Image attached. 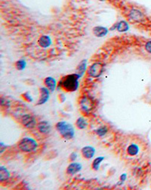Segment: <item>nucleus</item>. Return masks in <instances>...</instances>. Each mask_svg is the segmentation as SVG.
<instances>
[{
	"instance_id": "obj_21",
	"label": "nucleus",
	"mask_w": 151,
	"mask_h": 190,
	"mask_svg": "<svg viewBox=\"0 0 151 190\" xmlns=\"http://www.w3.org/2000/svg\"><path fill=\"white\" fill-rule=\"evenodd\" d=\"M107 132H108V129L107 127H99V128L96 130V133L98 134V136H99L101 137L104 136L107 133Z\"/></svg>"
},
{
	"instance_id": "obj_13",
	"label": "nucleus",
	"mask_w": 151,
	"mask_h": 190,
	"mask_svg": "<svg viewBox=\"0 0 151 190\" xmlns=\"http://www.w3.org/2000/svg\"><path fill=\"white\" fill-rule=\"evenodd\" d=\"M108 30L107 28H103V27H95L94 29H93V33L94 34L98 37H102L103 36H105L107 33Z\"/></svg>"
},
{
	"instance_id": "obj_11",
	"label": "nucleus",
	"mask_w": 151,
	"mask_h": 190,
	"mask_svg": "<svg viewBox=\"0 0 151 190\" xmlns=\"http://www.w3.org/2000/svg\"><path fill=\"white\" fill-rule=\"evenodd\" d=\"M44 84L46 86V88L50 90L51 92H53L56 88V81L54 78L48 77H46L44 80Z\"/></svg>"
},
{
	"instance_id": "obj_18",
	"label": "nucleus",
	"mask_w": 151,
	"mask_h": 190,
	"mask_svg": "<svg viewBox=\"0 0 151 190\" xmlns=\"http://www.w3.org/2000/svg\"><path fill=\"white\" fill-rule=\"evenodd\" d=\"M76 127H78V128L81 129V130H83V129L86 128V127H87L88 123L86 122V120H85V118H78L77 120H76Z\"/></svg>"
},
{
	"instance_id": "obj_15",
	"label": "nucleus",
	"mask_w": 151,
	"mask_h": 190,
	"mask_svg": "<svg viewBox=\"0 0 151 190\" xmlns=\"http://www.w3.org/2000/svg\"><path fill=\"white\" fill-rule=\"evenodd\" d=\"M10 177V173L5 167L2 166L0 167V181L4 182Z\"/></svg>"
},
{
	"instance_id": "obj_4",
	"label": "nucleus",
	"mask_w": 151,
	"mask_h": 190,
	"mask_svg": "<svg viewBox=\"0 0 151 190\" xmlns=\"http://www.w3.org/2000/svg\"><path fill=\"white\" fill-rule=\"evenodd\" d=\"M103 71V64L100 62H95L89 67L88 74L90 77L97 78L102 74Z\"/></svg>"
},
{
	"instance_id": "obj_1",
	"label": "nucleus",
	"mask_w": 151,
	"mask_h": 190,
	"mask_svg": "<svg viewBox=\"0 0 151 190\" xmlns=\"http://www.w3.org/2000/svg\"><path fill=\"white\" fill-rule=\"evenodd\" d=\"M80 76L78 74H69L66 76L61 80L62 87L67 92H74L79 87V78Z\"/></svg>"
},
{
	"instance_id": "obj_16",
	"label": "nucleus",
	"mask_w": 151,
	"mask_h": 190,
	"mask_svg": "<svg viewBox=\"0 0 151 190\" xmlns=\"http://www.w3.org/2000/svg\"><path fill=\"white\" fill-rule=\"evenodd\" d=\"M139 152V147L135 144H132L127 148V153L130 156H135Z\"/></svg>"
},
{
	"instance_id": "obj_10",
	"label": "nucleus",
	"mask_w": 151,
	"mask_h": 190,
	"mask_svg": "<svg viewBox=\"0 0 151 190\" xmlns=\"http://www.w3.org/2000/svg\"><path fill=\"white\" fill-rule=\"evenodd\" d=\"M51 128L52 127L48 121H42L37 125V129L42 134L48 133L51 131Z\"/></svg>"
},
{
	"instance_id": "obj_23",
	"label": "nucleus",
	"mask_w": 151,
	"mask_h": 190,
	"mask_svg": "<svg viewBox=\"0 0 151 190\" xmlns=\"http://www.w3.org/2000/svg\"><path fill=\"white\" fill-rule=\"evenodd\" d=\"M77 156L78 155L76 152H73V153H71L70 155H69V161H70V162H74V161L77 158Z\"/></svg>"
},
{
	"instance_id": "obj_20",
	"label": "nucleus",
	"mask_w": 151,
	"mask_h": 190,
	"mask_svg": "<svg viewBox=\"0 0 151 190\" xmlns=\"http://www.w3.org/2000/svg\"><path fill=\"white\" fill-rule=\"evenodd\" d=\"M86 61H82V62L79 64V66H78V68H77L78 73H77V74H79L80 77L83 74H84L85 71H86Z\"/></svg>"
},
{
	"instance_id": "obj_6",
	"label": "nucleus",
	"mask_w": 151,
	"mask_h": 190,
	"mask_svg": "<svg viewBox=\"0 0 151 190\" xmlns=\"http://www.w3.org/2000/svg\"><path fill=\"white\" fill-rule=\"evenodd\" d=\"M80 107L81 109L84 112L88 113L92 110L93 108V102L91 99L88 97H83L80 100Z\"/></svg>"
},
{
	"instance_id": "obj_26",
	"label": "nucleus",
	"mask_w": 151,
	"mask_h": 190,
	"mask_svg": "<svg viewBox=\"0 0 151 190\" xmlns=\"http://www.w3.org/2000/svg\"><path fill=\"white\" fill-rule=\"evenodd\" d=\"M120 179H121V180L123 181V182H124V181H125V179H126V174H123V175L121 176V177H120Z\"/></svg>"
},
{
	"instance_id": "obj_5",
	"label": "nucleus",
	"mask_w": 151,
	"mask_h": 190,
	"mask_svg": "<svg viewBox=\"0 0 151 190\" xmlns=\"http://www.w3.org/2000/svg\"><path fill=\"white\" fill-rule=\"evenodd\" d=\"M21 123L27 129L33 128L36 125V121L35 118L30 114L23 115L21 118Z\"/></svg>"
},
{
	"instance_id": "obj_7",
	"label": "nucleus",
	"mask_w": 151,
	"mask_h": 190,
	"mask_svg": "<svg viewBox=\"0 0 151 190\" xmlns=\"http://www.w3.org/2000/svg\"><path fill=\"white\" fill-rule=\"evenodd\" d=\"M40 99H39L38 102H37V105H43L48 101L49 99V89L48 88L45 87H42L40 88Z\"/></svg>"
},
{
	"instance_id": "obj_14",
	"label": "nucleus",
	"mask_w": 151,
	"mask_h": 190,
	"mask_svg": "<svg viewBox=\"0 0 151 190\" xmlns=\"http://www.w3.org/2000/svg\"><path fill=\"white\" fill-rule=\"evenodd\" d=\"M130 18L135 21H141L144 19V15L138 10H132L130 13Z\"/></svg>"
},
{
	"instance_id": "obj_3",
	"label": "nucleus",
	"mask_w": 151,
	"mask_h": 190,
	"mask_svg": "<svg viewBox=\"0 0 151 190\" xmlns=\"http://www.w3.org/2000/svg\"><path fill=\"white\" fill-rule=\"evenodd\" d=\"M18 149L23 152H31L36 149L38 144L33 139L24 137L18 142Z\"/></svg>"
},
{
	"instance_id": "obj_2",
	"label": "nucleus",
	"mask_w": 151,
	"mask_h": 190,
	"mask_svg": "<svg viewBox=\"0 0 151 190\" xmlns=\"http://www.w3.org/2000/svg\"><path fill=\"white\" fill-rule=\"evenodd\" d=\"M55 127L63 138L65 140H71L73 138L74 129L70 123L65 121H60L56 124Z\"/></svg>"
},
{
	"instance_id": "obj_8",
	"label": "nucleus",
	"mask_w": 151,
	"mask_h": 190,
	"mask_svg": "<svg viewBox=\"0 0 151 190\" xmlns=\"http://www.w3.org/2000/svg\"><path fill=\"white\" fill-rule=\"evenodd\" d=\"M82 170V165L79 163H71L67 168V174L69 175H74Z\"/></svg>"
},
{
	"instance_id": "obj_9",
	"label": "nucleus",
	"mask_w": 151,
	"mask_h": 190,
	"mask_svg": "<svg viewBox=\"0 0 151 190\" xmlns=\"http://www.w3.org/2000/svg\"><path fill=\"white\" fill-rule=\"evenodd\" d=\"M82 155L85 158L91 159L94 157V153H95V149L92 146H86L82 149Z\"/></svg>"
},
{
	"instance_id": "obj_22",
	"label": "nucleus",
	"mask_w": 151,
	"mask_h": 190,
	"mask_svg": "<svg viewBox=\"0 0 151 190\" xmlns=\"http://www.w3.org/2000/svg\"><path fill=\"white\" fill-rule=\"evenodd\" d=\"M15 65H16V67L18 70L22 71L25 68V67H26V62H25V61L23 60H19L16 62Z\"/></svg>"
},
{
	"instance_id": "obj_25",
	"label": "nucleus",
	"mask_w": 151,
	"mask_h": 190,
	"mask_svg": "<svg viewBox=\"0 0 151 190\" xmlns=\"http://www.w3.org/2000/svg\"><path fill=\"white\" fill-rule=\"evenodd\" d=\"M23 97H24V99H26L27 101H33V99H32L31 96L29 95L28 93H25V94H23Z\"/></svg>"
},
{
	"instance_id": "obj_12",
	"label": "nucleus",
	"mask_w": 151,
	"mask_h": 190,
	"mask_svg": "<svg viewBox=\"0 0 151 190\" xmlns=\"http://www.w3.org/2000/svg\"><path fill=\"white\" fill-rule=\"evenodd\" d=\"M38 43L42 48H47L52 43V40L48 36H42L39 39Z\"/></svg>"
},
{
	"instance_id": "obj_17",
	"label": "nucleus",
	"mask_w": 151,
	"mask_h": 190,
	"mask_svg": "<svg viewBox=\"0 0 151 190\" xmlns=\"http://www.w3.org/2000/svg\"><path fill=\"white\" fill-rule=\"evenodd\" d=\"M116 28L117 30L120 32H125L128 30V25L125 21H120V23L116 24Z\"/></svg>"
},
{
	"instance_id": "obj_24",
	"label": "nucleus",
	"mask_w": 151,
	"mask_h": 190,
	"mask_svg": "<svg viewBox=\"0 0 151 190\" xmlns=\"http://www.w3.org/2000/svg\"><path fill=\"white\" fill-rule=\"evenodd\" d=\"M145 49L149 53H151V41L147 42L145 45Z\"/></svg>"
},
{
	"instance_id": "obj_19",
	"label": "nucleus",
	"mask_w": 151,
	"mask_h": 190,
	"mask_svg": "<svg viewBox=\"0 0 151 190\" xmlns=\"http://www.w3.org/2000/svg\"><path fill=\"white\" fill-rule=\"evenodd\" d=\"M103 161V157H98L94 160L92 163V168L94 171H98L100 168V164Z\"/></svg>"
}]
</instances>
